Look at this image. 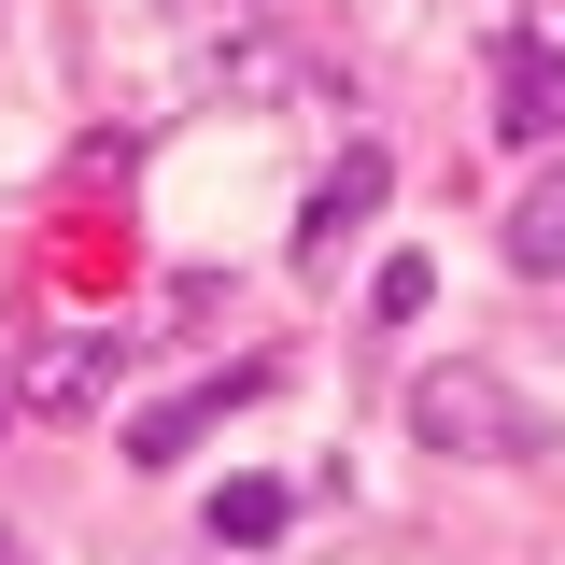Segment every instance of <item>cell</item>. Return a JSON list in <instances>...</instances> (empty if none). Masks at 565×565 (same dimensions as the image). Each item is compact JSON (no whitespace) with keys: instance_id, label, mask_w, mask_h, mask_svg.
I'll use <instances>...</instances> for the list:
<instances>
[{"instance_id":"1","label":"cell","mask_w":565,"mask_h":565,"mask_svg":"<svg viewBox=\"0 0 565 565\" xmlns=\"http://www.w3.org/2000/svg\"><path fill=\"white\" fill-rule=\"evenodd\" d=\"M411 438H424V452H467V467H537V452H552L537 396H509V382H494V367H467V353L411 382Z\"/></svg>"},{"instance_id":"2","label":"cell","mask_w":565,"mask_h":565,"mask_svg":"<svg viewBox=\"0 0 565 565\" xmlns=\"http://www.w3.org/2000/svg\"><path fill=\"white\" fill-rule=\"evenodd\" d=\"M382 184H396V170H382V141H353L340 170L311 184V212H297V269H340V241L382 212Z\"/></svg>"},{"instance_id":"3","label":"cell","mask_w":565,"mask_h":565,"mask_svg":"<svg viewBox=\"0 0 565 565\" xmlns=\"http://www.w3.org/2000/svg\"><path fill=\"white\" fill-rule=\"evenodd\" d=\"M241 396H269V367H212L199 396H170V411H141V424H128V467H184V452H199V438H212L226 411H241Z\"/></svg>"},{"instance_id":"4","label":"cell","mask_w":565,"mask_h":565,"mask_svg":"<svg viewBox=\"0 0 565 565\" xmlns=\"http://www.w3.org/2000/svg\"><path fill=\"white\" fill-rule=\"evenodd\" d=\"M494 128L509 141H565V57L552 43H509L494 57Z\"/></svg>"},{"instance_id":"5","label":"cell","mask_w":565,"mask_h":565,"mask_svg":"<svg viewBox=\"0 0 565 565\" xmlns=\"http://www.w3.org/2000/svg\"><path fill=\"white\" fill-rule=\"evenodd\" d=\"M114 353H128V340H43V353H29V411H85V396L114 382Z\"/></svg>"},{"instance_id":"6","label":"cell","mask_w":565,"mask_h":565,"mask_svg":"<svg viewBox=\"0 0 565 565\" xmlns=\"http://www.w3.org/2000/svg\"><path fill=\"white\" fill-rule=\"evenodd\" d=\"M509 269L565 282V170H552V184H523V212H509Z\"/></svg>"},{"instance_id":"7","label":"cell","mask_w":565,"mask_h":565,"mask_svg":"<svg viewBox=\"0 0 565 565\" xmlns=\"http://www.w3.org/2000/svg\"><path fill=\"white\" fill-rule=\"evenodd\" d=\"M282 509H297L282 481H226V494H212V537H241V552H269V537H282Z\"/></svg>"},{"instance_id":"8","label":"cell","mask_w":565,"mask_h":565,"mask_svg":"<svg viewBox=\"0 0 565 565\" xmlns=\"http://www.w3.org/2000/svg\"><path fill=\"white\" fill-rule=\"evenodd\" d=\"M367 297H382V326H411V311H424V297H438V269H424V255H396V269H382V282H367Z\"/></svg>"},{"instance_id":"9","label":"cell","mask_w":565,"mask_h":565,"mask_svg":"<svg viewBox=\"0 0 565 565\" xmlns=\"http://www.w3.org/2000/svg\"><path fill=\"white\" fill-rule=\"evenodd\" d=\"M0 565H29V552H14V537H0Z\"/></svg>"}]
</instances>
